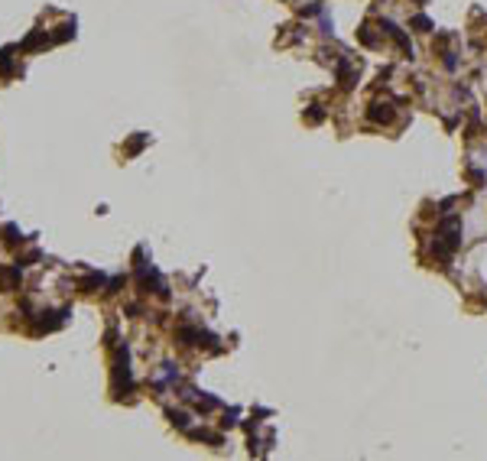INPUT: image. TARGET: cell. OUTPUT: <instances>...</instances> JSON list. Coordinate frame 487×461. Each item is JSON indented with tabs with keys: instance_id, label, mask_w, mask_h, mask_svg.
Masks as SVG:
<instances>
[{
	"instance_id": "ba28073f",
	"label": "cell",
	"mask_w": 487,
	"mask_h": 461,
	"mask_svg": "<svg viewBox=\"0 0 487 461\" xmlns=\"http://www.w3.org/2000/svg\"><path fill=\"white\" fill-rule=\"evenodd\" d=\"M169 416V422L175 425V429H182V432H189V413H182V409H169L166 413Z\"/></svg>"
},
{
	"instance_id": "6da1fadb",
	"label": "cell",
	"mask_w": 487,
	"mask_h": 461,
	"mask_svg": "<svg viewBox=\"0 0 487 461\" xmlns=\"http://www.w3.org/2000/svg\"><path fill=\"white\" fill-rule=\"evenodd\" d=\"M120 390L134 393V377H130V351H127V344H120V348H117V357H114V393H117V400H120Z\"/></svg>"
},
{
	"instance_id": "5bb4252c",
	"label": "cell",
	"mask_w": 487,
	"mask_h": 461,
	"mask_svg": "<svg viewBox=\"0 0 487 461\" xmlns=\"http://www.w3.org/2000/svg\"><path fill=\"white\" fill-rule=\"evenodd\" d=\"M416 4H426V0H416Z\"/></svg>"
},
{
	"instance_id": "8992f818",
	"label": "cell",
	"mask_w": 487,
	"mask_h": 461,
	"mask_svg": "<svg viewBox=\"0 0 487 461\" xmlns=\"http://www.w3.org/2000/svg\"><path fill=\"white\" fill-rule=\"evenodd\" d=\"M357 42H361V46H367V49H377L380 46V39H377V33H374V26H370V23H364L357 30Z\"/></svg>"
},
{
	"instance_id": "8fae6325",
	"label": "cell",
	"mask_w": 487,
	"mask_h": 461,
	"mask_svg": "<svg viewBox=\"0 0 487 461\" xmlns=\"http://www.w3.org/2000/svg\"><path fill=\"white\" fill-rule=\"evenodd\" d=\"M305 120H309V123H322V120H325V108H322V104H309Z\"/></svg>"
},
{
	"instance_id": "5b68a950",
	"label": "cell",
	"mask_w": 487,
	"mask_h": 461,
	"mask_svg": "<svg viewBox=\"0 0 487 461\" xmlns=\"http://www.w3.org/2000/svg\"><path fill=\"white\" fill-rule=\"evenodd\" d=\"M393 114L396 111H393V104H390V101H374L367 108V120L370 123H390V120H393Z\"/></svg>"
},
{
	"instance_id": "3957f363",
	"label": "cell",
	"mask_w": 487,
	"mask_h": 461,
	"mask_svg": "<svg viewBox=\"0 0 487 461\" xmlns=\"http://www.w3.org/2000/svg\"><path fill=\"white\" fill-rule=\"evenodd\" d=\"M335 72H338V85L344 88V91L357 85V68H354L348 59H335Z\"/></svg>"
},
{
	"instance_id": "277c9868",
	"label": "cell",
	"mask_w": 487,
	"mask_h": 461,
	"mask_svg": "<svg viewBox=\"0 0 487 461\" xmlns=\"http://www.w3.org/2000/svg\"><path fill=\"white\" fill-rule=\"evenodd\" d=\"M20 283H23L20 263H16V267H0V292H16Z\"/></svg>"
},
{
	"instance_id": "9c48e42d",
	"label": "cell",
	"mask_w": 487,
	"mask_h": 461,
	"mask_svg": "<svg viewBox=\"0 0 487 461\" xmlns=\"http://www.w3.org/2000/svg\"><path fill=\"white\" fill-rule=\"evenodd\" d=\"M409 26H413V30H416V33H432V30H435V23H432V20H429V16H426V13H419V16H413V23H409Z\"/></svg>"
},
{
	"instance_id": "30bf717a",
	"label": "cell",
	"mask_w": 487,
	"mask_h": 461,
	"mask_svg": "<svg viewBox=\"0 0 487 461\" xmlns=\"http://www.w3.org/2000/svg\"><path fill=\"white\" fill-rule=\"evenodd\" d=\"M23 241H26V237H23V234H20V231H16L13 224H7V227H4V244L16 247V244H23Z\"/></svg>"
},
{
	"instance_id": "52a82bcc",
	"label": "cell",
	"mask_w": 487,
	"mask_h": 461,
	"mask_svg": "<svg viewBox=\"0 0 487 461\" xmlns=\"http://www.w3.org/2000/svg\"><path fill=\"white\" fill-rule=\"evenodd\" d=\"M101 286H104V276H101V273H88V279L78 283V289H82V292H97Z\"/></svg>"
},
{
	"instance_id": "4fadbf2b",
	"label": "cell",
	"mask_w": 487,
	"mask_h": 461,
	"mask_svg": "<svg viewBox=\"0 0 487 461\" xmlns=\"http://www.w3.org/2000/svg\"><path fill=\"white\" fill-rule=\"evenodd\" d=\"M318 23H322V33H325V36H331V33H335V30H331V16L325 13V10L318 13Z\"/></svg>"
},
{
	"instance_id": "7a4b0ae2",
	"label": "cell",
	"mask_w": 487,
	"mask_h": 461,
	"mask_svg": "<svg viewBox=\"0 0 487 461\" xmlns=\"http://www.w3.org/2000/svg\"><path fill=\"white\" fill-rule=\"evenodd\" d=\"M380 33H383L387 39H393L396 46L406 52V56H413V42H409V36H406V33H403L393 20H390V16H380Z\"/></svg>"
},
{
	"instance_id": "7c38bea8",
	"label": "cell",
	"mask_w": 487,
	"mask_h": 461,
	"mask_svg": "<svg viewBox=\"0 0 487 461\" xmlns=\"http://www.w3.org/2000/svg\"><path fill=\"white\" fill-rule=\"evenodd\" d=\"M442 65H445L448 72H455V68H458V56H455V52H442Z\"/></svg>"
}]
</instances>
